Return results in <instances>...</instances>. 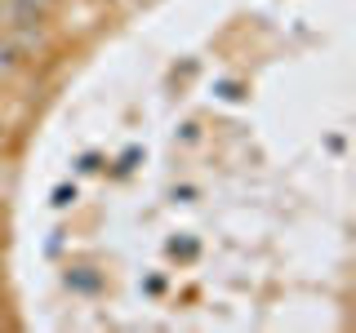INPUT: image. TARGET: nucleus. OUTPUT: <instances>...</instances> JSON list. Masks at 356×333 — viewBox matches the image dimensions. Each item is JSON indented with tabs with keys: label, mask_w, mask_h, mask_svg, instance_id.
Masks as SVG:
<instances>
[{
	"label": "nucleus",
	"mask_w": 356,
	"mask_h": 333,
	"mask_svg": "<svg viewBox=\"0 0 356 333\" xmlns=\"http://www.w3.org/2000/svg\"><path fill=\"white\" fill-rule=\"evenodd\" d=\"M18 67V53H14V44H5L0 40V76H9Z\"/></svg>",
	"instance_id": "nucleus-1"
}]
</instances>
